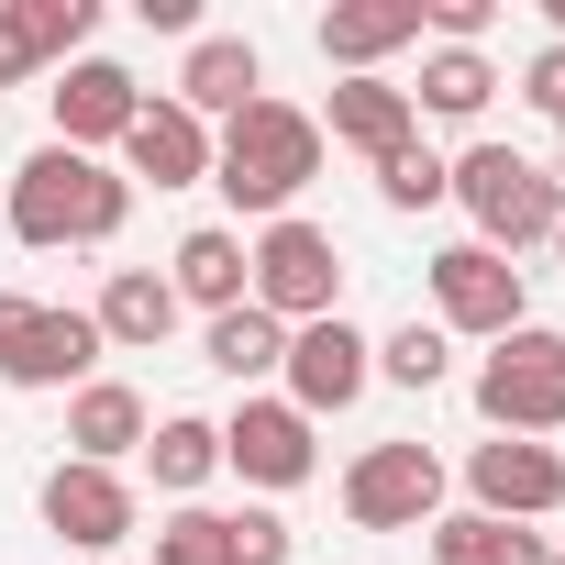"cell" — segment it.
I'll list each match as a JSON object with an SVG mask.
<instances>
[{"instance_id":"obj_1","label":"cell","mask_w":565,"mask_h":565,"mask_svg":"<svg viewBox=\"0 0 565 565\" xmlns=\"http://www.w3.org/2000/svg\"><path fill=\"white\" fill-rule=\"evenodd\" d=\"M311 178H322V122L289 111V100L233 111L222 145H211V189H222L233 211H255V222H289V200H300Z\"/></svg>"},{"instance_id":"obj_2","label":"cell","mask_w":565,"mask_h":565,"mask_svg":"<svg viewBox=\"0 0 565 565\" xmlns=\"http://www.w3.org/2000/svg\"><path fill=\"white\" fill-rule=\"evenodd\" d=\"M134 222V178H111L100 156H67V145H34L23 156V178H12V233L34 244V255H56V244H111Z\"/></svg>"},{"instance_id":"obj_3","label":"cell","mask_w":565,"mask_h":565,"mask_svg":"<svg viewBox=\"0 0 565 565\" xmlns=\"http://www.w3.org/2000/svg\"><path fill=\"white\" fill-rule=\"evenodd\" d=\"M444 200L477 211V244H488V255L554 244V222H565V189H554L532 156H510V145H466V156L444 167Z\"/></svg>"},{"instance_id":"obj_4","label":"cell","mask_w":565,"mask_h":565,"mask_svg":"<svg viewBox=\"0 0 565 565\" xmlns=\"http://www.w3.org/2000/svg\"><path fill=\"white\" fill-rule=\"evenodd\" d=\"M244 300H255L266 322H289V333H300V322H333V311H344V255H333V233L300 222V211L266 222V233L244 244Z\"/></svg>"},{"instance_id":"obj_5","label":"cell","mask_w":565,"mask_h":565,"mask_svg":"<svg viewBox=\"0 0 565 565\" xmlns=\"http://www.w3.org/2000/svg\"><path fill=\"white\" fill-rule=\"evenodd\" d=\"M477 411H488V433H510V444L565 433V333H543V322L499 333L488 366H477Z\"/></svg>"},{"instance_id":"obj_6","label":"cell","mask_w":565,"mask_h":565,"mask_svg":"<svg viewBox=\"0 0 565 565\" xmlns=\"http://www.w3.org/2000/svg\"><path fill=\"white\" fill-rule=\"evenodd\" d=\"M444 510V455L433 444H366L344 466V521L355 532H422Z\"/></svg>"},{"instance_id":"obj_7","label":"cell","mask_w":565,"mask_h":565,"mask_svg":"<svg viewBox=\"0 0 565 565\" xmlns=\"http://www.w3.org/2000/svg\"><path fill=\"white\" fill-rule=\"evenodd\" d=\"M532 311H521V266L510 255H488V244H444L433 255V333H477V344H499V333H521Z\"/></svg>"},{"instance_id":"obj_8","label":"cell","mask_w":565,"mask_h":565,"mask_svg":"<svg viewBox=\"0 0 565 565\" xmlns=\"http://www.w3.org/2000/svg\"><path fill=\"white\" fill-rule=\"evenodd\" d=\"M100 322L89 311H45V300H0V377L12 388H89Z\"/></svg>"},{"instance_id":"obj_9","label":"cell","mask_w":565,"mask_h":565,"mask_svg":"<svg viewBox=\"0 0 565 565\" xmlns=\"http://www.w3.org/2000/svg\"><path fill=\"white\" fill-rule=\"evenodd\" d=\"M366 377H377V344H366L344 311L289 333V411H300V422H322V411H355V399H366Z\"/></svg>"},{"instance_id":"obj_10","label":"cell","mask_w":565,"mask_h":565,"mask_svg":"<svg viewBox=\"0 0 565 565\" xmlns=\"http://www.w3.org/2000/svg\"><path fill=\"white\" fill-rule=\"evenodd\" d=\"M466 488H477V521H543V510H565V455L499 433L466 455Z\"/></svg>"},{"instance_id":"obj_11","label":"cell","mask_w":565,"mask_h":565,"mask_svg":"<svg viewBox=\"0 0 565 565\" xmlns=\"http://www.w3.org/2000/svg\"><path fill=\"white\" fill-rule=\"evenodd\" d=\"M222 466H233L244 488H300V477L322 466V444H311V422H300L289 399H244V411L222 422Z\"/></svg>"},{"instance_id":"obj_12","label":"cell","mask_w":565,"mask_h":565,"mask_svg":"<svg viewBox=\"0 0 565 565\" xmlns=\"http://www.w3.org/2000/svg\"><path fill=\"white\" fill-rule=\"evenodd\" d=\"M45 532L56 543H78V554H111L122 532H134V488H122V466H56L45 477Z\"/></svg>"},{"instance_id":"obj_13","label":"cell","mask_w":565,"mask_h":565,"mask_svg":"<svg viewBox=\"0 0 565 565\" xmlns=\"http://www.w3.org/2000/svg\"><path fill=\"white\" fill-rule=\"evenodd\" d=\"M134 111H145L134 67H111V56H78V67H67V89H56V145H67V156H89V145H122V134H134Z\"/></svg>"},{"instance_id":"obj_14","label":"cell","mask_w":565,"mask_h":565,"mask_svg":"<svg viewBox=\"0 0 565 565\" xmlns=\"http://www.w3.org/2000/svg\"><path fill=\"white\" fill-rule=\"evenodd\" d=\"M255 100H266V56H255L244 34H200L189 67H178V111H189V122H211V111L233 122V111H255Z\"/></svg>"},{"instance_id":"obj_15","label":"cell","mask_w":565,"mask_h":565,"mask_svg":"<svg viewBox=\"0 0 565 565\" xmlns=\"http://www.w3.org/2000/svg\"><path fill=\"white\" fill-rule=\"evenodd\" d=\"M122 167H134L145 189H200V178H211V122H189L178 100H145L134 134H122Z\"/></svg>"},{"instance_id":"obj_16","label":"cell","mask_w":565,"mask_h":565,"mask_svg":"<svg viewBox=\"0 0 565 565\" xmlns=\"http://www.w3.org/2000/svg\"><path fill=\"white\" fill-rule=\"evenodd\" d=\"M399 45H422V0H333L322 12V56L344 78H377V56H399Z\"/></svg>"},{"instance_id":"obj_17","label":"cell","mask_w":565,"mask_h":565,"mask_svg":"<svg viewBox=\"0 0 565 565\" xmlns=\"http://www.w3.org/2000/svg\"><path fill=\"white\" fill-rule=\"evenodd\" d=\"M100 344H122V355H156L167 333H178V289H167V277L156 266H111V289H100Z\"/></svg>"},{"instance_id":"obj_18","label":"cell","mask_w":565,"mask_h":565,"mask_svg":"<svg viewBox=\"0 0 565 565\" xmlns=\"http://www.w3.org/2000/svg\"><path fill=\"white\" fill-rule=\"evenodd\" d=\"M411 134H422V111H411V89H399V78H344V89H333V145H355L366 167H377V156H399Z\"/></svg>"},{"instance_id":"obj_19","label":"cell","mask_w":565,"mask_h":565,"mask_svg":"<svg viewBox=\"0 0 565 565\" xmlns=\"http://www.w3.org/2000/svg\"><path fill=\"white\" fill-rule=\"evenodd\" d=\"M145 399L122 388V377H89L78 399H67V444H78V466H122V455H145Z\"/></svg>"},{"instance_id":"obj_20","label":"cell","mask_w":565,"mask_h":565,"mask_svg":"<svg viewBox=\"0 0 565 565\" xmlns=\"http://www.w3.org/2000/svg\"><path fill=\"white\" fill-rule=\"evenodd\" d=\"M167 289H178V300H200L211 322H222V311H244V233L200 222V233L178 244V266H167Z\"/></svg>"},{"instance_id":"obj_21","label":"cell","mask_w":565,"mask_h":565,"mask_svg":"<svg viewBox=\"0 0 565 565\" xmlns=\"http://www.w3.org/2000/svg\"><path fill=\"white\" fill-rule=\"evenodd\" d=\"M499 100V67L477 56V45H433L422 56V89H411V111H444V122H477Z\"/></svg>"},{"instance_id":"obj_22","label":"cell","mask_w":565,"mask_h":565,"mask_svg":"<svg viewBox=\"0 0 565 565\" xmlns=\"http://www.w3.org/2000/svg\"><path fill=\"white\" fill-rule=\"evenodd\" d=\"M200 355H211L233 388H255V377H277V366H289V322H266V311L244 300V311H222V322H211V344H200Z\"/></svg>"},{"instance_id":"obj_23","label":"cell","mask_w":565,"mask_h":565,"mask_svg":"<svg viewBox=\"0 0 565 565\" xmlns=\"http://www.w3.org/2000/svg\"><path fill=\"white\" fill-rule=\"evenodd\" d=\"M145 466H156V488H211L222 477V422H200V411H178V422H156L145 433Z\"/></svg>"},{"instance_id":"obj_24","label":"cell","mask_w":565,"mask_h":565,"mask_svg":"<svg viewBox=\"0 0 565 565\" xmlns=\"http://www.w3.org/2000/svg\"><path fill=\"white\" fill-rule=\"evenodd\" d=\"M444 366H455V333H433V322H399L377 344V377L388 388H444Z\"/></svg>"},{"instance_id":"obj_25","label":"cell","mask_w":565,"mask_h":565,"mask_svg":"<svg viewBox=\"0 0 565 565\" xmlns=\"http://www.w3.org/2000/svg\"><path fill=\"white\" fill-rule=\"evenodd\" d=\"M377 200H388V211H433V200H444V156L411 134L399 156H377Z\"/></svg>"},{"instance_id":"obj_26","label":"cell","mask_w":565,"mask_h":565,"mask_svg":"<svg viewBox=\"0 0 565 565\" xmlns=\"http://www.w3.org/2000/svg\"><path fill=\"white\" fill-rule=\"evenodd\" d=\"M156 565H233V521L222 510H178L156 532Z\"/></svg>"},{"instance_id":"obj_27","label":"cell","mask_w":565,"mask_h":565,"mask_svg":"<svg viewBox=\"0 0 565 565\" xmlns=\"http://www.w3.org/2000/svg\"><path fill=\"white\" fill-rule=\"evenodd\" d=\"M422 532H433V565H488L499 554V521H477V510H433Z\"/></svg>"},{"instance_id":"obj_28","label":"cell","mask_w":565,"mask_h":565,"mask_svg":"<svg viewBox=\"0 0 565 565\" xmlns=\"http://www.w3.org/2000/svg\"><path fill=\"white\" fill-rule=\"evenodd\" d=\"M45 67V34H34V0H0V89H23Z\"/></svg>"},{"instance_id":"obj_29","label":"cell","mask_w":565,"mask_h":565,"mask_svg":"<svg viewBox=\"0 0 565 565\" xmlns=\"http://www.w3.org/2000/svg\"><path fill=\"white\" fill-rule=\"evenodd\" d=\"M34 34H45V56H78L100 34V0H34Z\"/></svg>"},{"instance_id":"obj_30","label":"cell","mask_w":565,"mask_h":565,"mask_svg":"<svg viewBox=\"0 0 565 565\" xmlns=\"http://www.w3.org/2000/svg\"><path fill=\"white\" fill-rule=\"evenodd\" d=\"M233 521V565H289V521L277 510H222Z\"/></svg>"},{"instance_id":"obj_31","label":"cell","mask_w":565,"mask_h":565,"mask_svg":"<svg viewBox=\"0 0 565 565\" xmlns=\"http://www.w3.org/2000/svg\"><path fill=\"white\" fill-rule=\"evenodd\" d=\"M422 23H433L444 45H477V34L499 23V0H422Z\"/></svg>"},{"instance_id":"obj_32","label":"cell","mask_w":565,"mask_h":565,"mask_svg":"<svg viewBox=\"0 0 565 565\" xmlns=\"http://www.w3.org/2000/svg\"><path fill=\"white\" fill-rule=\"evenodd\" d=\"M521 100H532V111H543V122H554V111H565V45H543V56H532V67H521Z\"/></svg>"},{"instance_id":"obj_33","label":"cell","mask_w":565,"mask_h":565,"mask_svg":"<svg viewBox=\"0 0 565 565\" xmlns=\"http://www.w3.org/2000/svg\"><path fill=\"white\" fill-rule=\"evenodd\" d=\"M488 565H554V543H543V532H510V521H499V554H488Z\"/></svg>"},{"instance_id":"obj_34","label":"cell","mask_w":565,"mask_h":565,"mask_svg":"<svg viewBox=\"0 0 565 565\" xmlns=\"http://www.w3.org/2000/svg\"><path fill=\"white\" fill-rule=\"evenodd\" d=\"M554 266H565V222H554Z\"/></svg>"},{"instance_id":"obj_35","label":"cell","mask_w":565,"mask_h":565,"mask_svg":"<svg viewBox=\"0 0 565 565\" xmlns=\"http://www.w3.org/2000/svg\"><path fill=\"white\" fill-rule=\"evenodd\" d=\"M554 134H565V111H554Z\"/></svg>"},{"instance_id":"obj_36","label":"cell","mask_w":565,"mask_h":565,"mask_svg":"<svg viewBox=\"0 0 565 565\" xmlns=\"http://www.w3.org/2000/svg\"><path fill=\"white\" fill-rule=\"evenodd\" d=\"M554 565H565V554H554Z\"/></svg>"}]
</instances>
